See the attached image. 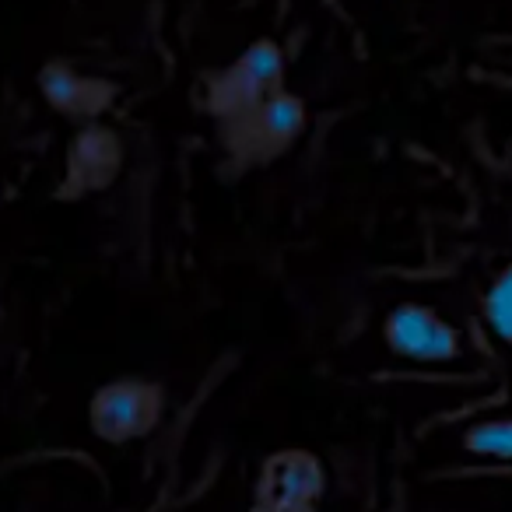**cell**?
<instances>
[{
    "instance_id": "obj_4",
    "label": "cell",
    "mask_w": 512,
    "mask_h": 512,
    "mask_svg": "<svg viewBox=\"0 0 512 512\" xmlns=\"http://www.w3.org/2000/svg\"><path fill=\"white\" fill-rule=\"evenodd\" d=\"M123 169V141L106 123H81L71 137L64 155V179H60V200H81L102 193L116 183Z\"/></svg>"
},
{
    "instance_id": "obj_8",
    "label": "cell",
    "mask_w": 512,
    "mask_h": 512,
    "mask_svg": "<svg viewBox=\"0 0 512 512\" xmlns=\"http://www.w3.org/2000/svg\"><path fill=\"white\" fill-rule=\"evenodd\" d=\"M463 446L474 456H498V460H512V418H488L477 421L463 435Z\"/></svg>"
},
{
    "instance_id": "obj_5",
    "label": "cell",
    "mask_w": 512,
    "mask_h": 512,
    "mask_svg": "<svg viewBox=\"0 0 512 512\" xmlns=\"http://www.w3.org/2000/svg\"><path fill=\"white\" fill-rule=\"evenodd\" d=\"M386 348L400 358L421 365H446L463 355V341L453 323H446L432 306L421 302H400L386 316Z\"/></svg>"
},
{
    "instance_id": "obj_2",
    "label": "cell",
    "mask_w": 512,
    "mask_h": 512,
    "mask_svg": "<svg viewBox=\"0 0 512 512\" xmlns=\"http://www.w3.org/2000/svg\"><path fill=\"white\" fill-rule=\"evenodd\" d=\"M165 414V390L151 379L123 376L102 383L88 400V428L109 446H127L158 428Z\"/></svg>"
},
{
    "instance_id": "obj_9",
    "label": "cell",
    "mask_w": 512,
    "mask_h": 512,
    "mask_svg": "<svg viewBox=\"0 0 512 512\" xmlns=\"http://www.w3.org/2000/svg\"><path fill=\"white\" fill-rule=\"evenodd\" d=\"M484 320L495 330L498 341L512 344V267H505V271L491 281L488 295H484Z\"/></svg>"
},
{
    "instance_id": "obj_6",
    "label": "cell",
    "mask_w": 512,
    "mask_h": 512,
    "mask_svg": "<svg viewBox=\"0 0 512 512\" xmlns=\"http://www.w3.org/2000/svg\"><path fill=\"white\" fill-rule=\"evenodd\" d=\"M39 95L57 116L74 123H95L113 109L116 102V85L99 74L78 71L67 60H50L39 67Z\"/></svg>"
},
{
    "instance_id": "obj_7",
    "label": "cell",
    "mask_w": 512,
    "mask_h": 512,
    "mask_svg": "<svg viewBox=\"0 0 512 512\" xmlns=\"http://www.w3.org/2000/svg\"><path fill=\"white\" fill-rule=\"evenodd\" d=\"M260 488H264L267 502L281 505V509H302L316 495H323V470L309 453H281L267 463Z\"/></svg>"
},
{
    "instance_id": "obj_1",
    "label": "cell",
    "mask_w": 512,
    "mask_h": 512,
    "mask_svg": "<svg viewBox=\"0 0 512 512\" xmlns=\"http://www.w3.org/2000/svg\"><path fill=\"white\" fill-rule=\"evenodd\" d=\"M309 127V109L299 95L271 92L267 99L253 102L242 113L225 116L221 120V134L232 155L246 158V162H271V158L285 155Z\"/></svg>"
},
{
    "instance_id": "obj_10",
    "label": "cell",
    "mask_w": 512,
    "mask_h": 512,
    "mask_svg": "<svg viewBox=\"0 0 512 512\" xmlns=\"http://www.w3.org/2000/svg\"><path fill=\"white\" fill-rule=\"evenodd\" d=\"M0 323H4V309H0Z\"/></svg>"
},
{
    "instance_id": "obj_3",
    "label": "cell",
    "mask_w": 512,
    "mask_h": 512,
    "mask_svg": "<svg viewBox=\"0 0 512 512\" xmlns=\"http://www.w3.org/2000/svg\"><path fill=\"white\" fill-rule=\"evenodd\" d=\"M285 78V50L274 39H256L242 50L235 64H228L221 74H214L207 85V106L218 120L242 113L253 102L267 99L281 88Z\"/></svg>"
}]
</instances>
